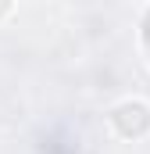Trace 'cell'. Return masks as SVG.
I'll use <instances>...</instances> for the list:
<instances>
[{
	"instance_id": "6da1fadb",
	"label": "cell",
	"mask_w": 150,
	"mask_h": 154,
	"mask_svg": "<svg viewBox=\"0 0 150 154\" xmlns=\"http://www.w3.org/2000/svg\"><path fill=\"white\" fill-rule=\"evenodd\" d=\"M114 125H118V133H125V136H140V133H147V129H150V111H147V104L129 100V104L114 108Z\"/></svg>"
}]
</instances>
